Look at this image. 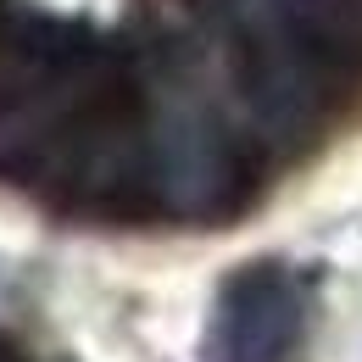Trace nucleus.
<instances>
[{
    "instance_id": "nucleus-1",
    "label": "nucleus",
    "mask_w": 362,
    "mask_h": 362,
    "mask_svg": "<svg viewBox=\"0 0 362 362\" xmlns=\"http://www.w3.org/2000/svg\"><path fill=\"white\" fill-rule=\"evenodd\" d=\"M290 334H296L290 290L273 273H257V279H245L234 290V301L223 307L212 357L218 362H279L284 346H290Z\"/></svg>"
}]
</instances>
